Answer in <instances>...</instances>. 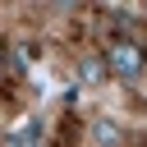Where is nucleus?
Masks as SVG:
<instances>
[{"mask_svg":"<svg viewBox=\"0 0 147 147\" xmlns=\"http://www.w3.org/2000/svg\"><path fill=\"white\" fill-rule=\"evenodd\" d=\"M142 64H147V51H142L138 41H110V46H106V69H110V74L138 78Z\"/></svg>","mask_w":147,"mask_h":147,"instance_id":"nucleus-1","label":"nucleus"}]
</instances>
